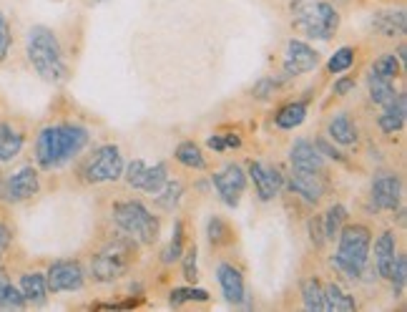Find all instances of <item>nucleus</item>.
Wrapping results in <instances>:
<instances>
[{
  "label": "nucleus",
  "mask_w": 407,
  "mask_h": 312,
  "mask_svg": "<svg viewBox=\"0 0 407 312\" xmlns=\"http://www.w3.org/2000/svg\"><path fill=\"white\" fill-rule=\"evenodd\" d=\"M89 144V131L78 123H58L40 128L35 139V159L40 169H58L73 156H78Z\"/></svg>",
  "instance_id": "f257e3e1"
},
{
  "label": "nucleus",
  "mask_w": 407,
  "mask_h": 312,
  "mask_svg": "<svg viewBox=\"0 0 407 312\" xmlns=\"http://www.w3.org/2000/svg\"><path fill=\"white\" fill-rule=\"evenodd\" d=\"M28 61L33 63L40 78L50 81V84H61L68 73L66 58H63V48L55 38V33L45 26H33L28 30L26 40Z\"/></svg>",
  "instance_id": "f03ea898"
},
{
  "label": "nucleus",
  "mask_w": 407,
  "mask_h": 312,
  "mask_svg": "<svg viewBox=\"0 0 407 312\" xmlns=\"http://www.w3.org/2000/svg\"><path fill=\"white\" fill-rule=\"evenodd\" d=\"M337 240H340V247H337V255L332 257V264L347 277L359 279L369 262L372 234L364 224H345L337 234Z\"/></svg>",
  "instance_id": "7ed1b4c3"
},
{
  "label": "nucleus",
  "mask_w": 407,
  "mask_h": 312,
  "mask_svg": "<svg viewBox=\"0 0 407 312\" xmlns=\"http://www.w3.org/2000/svg\"><path fill=\"white\" fill-rule=\"evenodd\" d=\"M294 26L307 38L330 40L340 28V13L327 0H294L292 3Z\"/></svg>",
  "instance_id": "20e7f679"
},
{
  "label": "nucleus",
  "mask_w": 407,
  "mask_h": 312,
  "mask_svg": "<svg viewBox=\"0 0 407 312\" xmlns=\"http://www.w3.org/2000/svg\"><path fill=\"white\" fill-rule=\"evenodd\" d=\"M133 260H136V240L128 237V234H121V237L111 240L106 247H101L99 255L91 262V272H94L96 282L108 284L121 279L131 269Z\"/></svg>",
  "instance_id": "39448f33"
},
{
  "label": "nucleus",
  "mask_w": 407,
  "mask_h": 312,
  "mask_svg": "<svg viewBox=\"0 0 407 312\" xmlns=\"http://www.w3.org/2000/svg\"><path fill=\"white\" fill-rule=\"evenodd\" d=\"M111 214H113V222L118 224V229L128 237H133L136 242H141V245H154L159 240V217L151 214L141 201H116Z\"/></svg>",
  "instance_id": "423d86ee"
},
{
  "label": "nucleus",
  "mask_w": 407,
  "mask_h": 312,
  "mask_svg": "<svg viewBox=\"0 0 407 312\" xmlns=\"http://www.w3.org/2000/svg\"><path fill=\"white\" fill-rule=\"evenodd\" d=\"M86 182L91 184H104V182H116V179L123 177V159L118 146L106 144L96 151V156L86 167Z\"/></svg>",
  "instance_id": "0eeeda50"
},
{
  "label": "nucleus",
  "mask_w": 407,
  "mask_h": 312,
  "mask_svg": "<svg viewBox=\"0 0 407 312\" xmlns=\"http://www.w3.org/2000/svg\"><path fill=\"white\" fill-rule=\"evenodd\" d=\"M211 184H214L219 199L234 209L239 204V199H242L244 189H247V174L242 172L239 164H226L219 174L211 177Z\"/></svg>",
  "instance_id": "6e6552de"
},
{
  "label": "nucleus",
  "mask_w": 407,
  "mask_h": 312,
  "mask_svg": "<svg viewBox=\"0 0 407 312\" xmlns=\"http://www.w3.org/2000/svg\"><path fill=\"white\" fill-rule=\"evenodd\" d=\"M45 282H48V292H73L83 287L86 274L76 260H58L45 272Z\"/></svg>",
  "instance_id": "1a4fd4ad"
},
{
  "label": "nucleus",
  "mask_w": 407,
  "mask_h": 312,
  "mask_svg": "<svg viewBox=\"0 0 407 312\" xmlns=\"http://www.w3.org/2000/svg\"><path fill=\"white\" fill-rule=\"evenodd\" d=\"M319 63V53L307 45L304 40H289L286 43V53H284V76L286 78H294V76H302V73H309L312 68H317Z\"/></svg>",
  "instance_id": "9d476101"
},
{
  "label": "nucleus",
  "mask_w": 407,
  "mask_h": 312,
  "mask_svg": "<svg viewBox=\"0 0 407 312\" xmlns=\"http://www.w3.org/2000/svg\"><path fill=\"white\" fill-rule=\"evenodd\" d=\"M402 184L400 177L392 172H380L372 179V204L374 209H385V212H395L400 206Z\"/></svg>",
  "instance_id": "9b49d317"
},
{
  "label": "nucleus",
  "mask_w": 407,
  "mask_h": 312,
  "mask_svg": "<svg viewBox=\"0 0 407 312\" xmlns=\"http://www.w3.org/2000/svg\"><path fill=\"white\" fill-rule=\"evenodd\" d=\"M40 189V179H38V172L33 167H23L18 169L16 174L6 179V186H3V194H6L8 201H26L30 196H35Z\"/></svg>",
  "instance_id": "f8f14e48"
},
{
  "label": "nucleus",
  "mask_w": 407,
  "mask_h": 312,
  "mask_svg": "<svg viewBox=\"0 0 407 312\" xmlns=\"http://www.w3.org/2000/svg\"><path fill=\"white\" fill-rule=\"evenodd\" d=\"M249 177H252L254 186H257V194L262 201H272L284 186V179H281L279 169L267 167L262 162H252L249 164Z\"/></svg>",
  "instance_id": "ddd939ff"
},
{
  "label": "nucleus",
  "mask_w": 407,
  "mask_h": 312,
  "mask_svg": "<svg viewBox=\"0 0 407 312\" xmlns=\"http://www.w3.org/2000/svg\"><path fill=\"white\" fill-rule=\"evenodd\" d=\"M289 189L302 196L304 201H309V204H317V201L325 196V179H322V172H302V169H294L292 177H289Z\"/></svg>",
  "instance_id": "4468645a"
},
{
  "label": "nucleus",
  "mask_w": 407,
  "mask_h": 312,
  "mask_svg": "<svg viewBox=\"0 0 407 312\" xmlns=\"http://www.w3.org/2000/svg\"><path fill=\"white\" fill-rule=\"evenodd\" d=\"M289 162H292V169H302V172H325V156L307 139L294 141L292 151H289Z\"/></svg>",
  "instance_id": "2eb2a0df"
},
{
  "label": "nucleus",
  "mask_w": 407,
  "mask_h": 312,
  "mask_svg": "<svg viewBox=\"0 0 407 312\" xmlns=\"http://www.w3.org/2000/svg\"><path fill=\"white\" fill-rule=\"evenodd\" d=\"M395 262H397L395 232H382L380 237H377V242H374V267H377V274L390 279Z\"/></svg>",
  "instance_id": "dca6fc26"
},
{
  "label": "nucleus",
  "mask_w": 407,
  "mask_h": 312,
  "mask_svg": "<svg viewBox=\"0 0 407 312\" xmlns=\"http://www.w3.org/2000/svg\"><path fill=\"white\" fill-rule=\"evenodd\" d=\"M216 279H219V287H221V292H224L226 300L234 302V305L244 302V297H247V287H244L242 272H239L234 264L221 262L219 267H216Z\"/></svg>",
  "instance_id": "f3484780"
},
{
  "label": "nucleus",
  "mask_w": 407,
  "mask_h": 312,
  "mask_svg": "<svg viewBox=\"0 0 407 312\" xmlns=\"http://www.w3.org/2000/svg\"><path fill=\"white\" fill-rule=\"evenodd\" d=\"M372 28L385 38H395V35H405L407 30V16L402 8L397 11H377L372 16Z\"/></svg>",
  "instance_id": "a211bd4d"
},
{
  "label": "nucleus",
  "mask_w": 407,
  "mask_h": 312,
  "mask_svg": "<svg viewBox=\"0 0 407 312\" xmlns=\"http://www.w3.org/2000/svg\"><path fill=\"white\" fill-rule=\"evenodd\" d=\"M327 131H330L332 141H337V144L342 146H352L357 144V126L352 123V118H350V113H335V116L330 118V126H327Z\"/></svg>",
  "instance_id": "6ab92c4d"
},
{
  "label": "nucleus",
  "mask_w": 407,
  "mask_h": 312,
  "mask_svg": "<svg viewBox=\"0 0 407 312\" xmlns=\"http://www.w3.org/2000/svg\"><path fill=\"white\" fill-rule=\"evenodd\" d=\"M405 113H407V99L405 94H397V99L392 101L390 106H385V113L380 116V128L385 134H397L405 126Z\"/></svg>",
  "instance_id": "aec40b11"
},
{
  "label": "nucleus",
  "mask_w": 407,
  "mask_h": 312,
  "mask_svg": "<svg viewBox=\"0 0 407 312\" xmlns=\"http://www.w3.org/2000/svg\"><path fill=\"white\" fill-rule=\"evenodd\" d=\"M322 292H325V310H330V312H352V310H357V302H355V297L347 295L340 284H335V282L322 284Z\"/></svg>",
  "instance_id": "412c9836"
},
{
  "label": "nucleus",
  "mask_w": 407,
  "mask_h": 312,
  "mask_svg": "<svg viewBox=\"0 0 407 312\" xmlns=\"http://www.w3.org/2000/svg\"><path fill=\"white\" fill-rule=\"evenodd\" d=\"M26 302H45L48 297V282H45V274L40 272H26L21 277V287Z\"/></svg>",
  "instance_id": "4be33fe9"
},
{
  "label": "nucleus",
  "mask_w": 407,
  "mask_h": 312,
  "mask_svg": "<svg viewBox=\"0 0 407 312\" xmlns=\"http://www.w3.org/2000/svg\"><path fill=\"white\" fill-rule=\"evenodd\" d=\"M23 134L11 123H0V162H13L23 149Z\"/></svg>",
  "instance_id": "5701e85b"
},
{
  "label": "nucleus",
  "mask_w": 407,
  "mask_h": 312,
  "mask_svg": "<svg viewBox=\"0 0 407 312\" xmlns=\"http://www.w3.org/2000/svg\"><path fill=\"white\" fill-rule=\"evenodd\" d=\"M304 118H307V101H292V104L279 108L274 123L279 128H284V131H289V128H297Z\"/></svg>",
  "instance_id": "b1692460"
},
{
  "label": "nucleus",
  "mask_w": 407,
  "mask_h": 312,
  "mask_svg": "<svg viewBox=\"0 0 407 312\" xmlns=\"http://www.w3.org/2000/svg\"><path fill=\"white\" fill-rule=\"evenodd\" d=\"M174 156H177V162L184 164L186 169H196V172L206 169V159H203L201 149H199L194 141H182V144L177 146V151H174Z\"/></svg>",
  "instance_id": "393cba45"
},
{
  "label": "nucleus",
  "mask_w": 407,
  "mask_h": 312,
  "mask_svg": "<svg viewBox=\"0 0 407 312\" xmlns=\"http://www.w3.org/2000/svg\"><path fill=\"white\" fill-rule=\"evenodd\" d=\"M397 94H400V91H395L392 81L369 76V99H372L377 106H390L392 101L397 99Z\"/></svg>",
  "instance_id": "a878e982"
},
{
  "label": "nucleus",
  "mask_w": 407,
  "mask_h": 312,
  "mask_svg": "<svg viewBox=\"0 0 407 312\" xmlns=\"http://www.w3.org/2000/svg\"><path fill=\"white\" fill-rule=\"evenodd\" d=\"M347 224V206L335 204L327 209V214L322 217V229H325V237L327 240H337L340 229Z\"/></svg>",
  "instance_id": "bb28decb"
},
{
  "label": "nucleus",
  "mask_w": 407,
  "mask_h": 312,
  "mask_svg": "<svg viewBox=\"0 0 407 312\" xmlns=\"http://www.w3.org/2000/svg\"><path fill=\"white\" fill-rule=\"evenodd\" d=\"M302 300L309 312L325 310V292H322V282L317 277H309L302 282Z\"/></svg>",
  "instance_id": "cd10ccee"
},
{
  "label": "nucleus",
  "mask_w": 407,
  "mask_h": 312,
  "mask_svg": "<svg viewBox=\"0 0 407 312\" xmlns=\"http://www.w3.org/2000/svg\"><path fill=\"white\" fill-rule=\"evenodd\" d=\"M166 179H169V169H166L164 162L154 164V167H146V177L141 182V189L149 191V194H159L161 186L166 184Z\"/></svg>",
  "instance_id": "c85d7f7f"
},
{
  "label": "nucleus",
  "mask_w": 407,
  "mask_h": 312,
  "mask_svg": "<svg viewBox=\"0 0 407 312\" xmlns=\"http://www.w3.org/2000/svg\"><path fill=\"white\" fill-rule=\"evenodd\" d=\"M182 194H184L182 182H177V179L169 182V179H166V184L161 186V191L156 194V204H159L161 209H174V206L182 201Z\"/></svg>",
  "instance_id": "c756f323"
},
{
  "label": "nucleus",
  "mask_w": 407,
  "mask_h": 312,
  "mask_svg": "<svg viewBox=\"0 0 407 312\" xmlns=\"http://www.w3.org/2000/svg\"><path fill=\"white\" fill-rule=\"evenodd\" d=\"M182 255H184V224H182V219H177V222H174L171 242L164 250V257H161V260H164V264H171V262H177Z\"/></svg>",
  "instance_id": "7c9ffc66"
},
{
  "label": "nucleus",
  "mask_w": 407,
  "mask_h": 312,
  "mask_svg": "<svg viewBox=\"0 0 407 312\" xmlns=\"http://www.w3.org/2000/svg\"><path fill=\"white\" fill-rule=\"evenodd\" d=\"M369 76L387 78V81L397 78V76H400V61H397V56H392V53H385V56H380L377 61L372 63V71H369Z\"/></svg>",
  "instance_id": "2f4dec72"
},
{
  "label": "nucleus",
  "mask_w": 407,
  "mask_h": 312,
  "mask_svg": "<svg viewBox=\"0 0 407 312\" xmlns=\"http://www.w3.org/2000/svg\"><path fill=\"white\" fill-rule=\"evenodd\" d=\"M206 302L209 300V292L201 290V287H177V290H171L169 295V302L171 307H179L184 302Z\"/></svg>",
  "instance_id": "473e14b6"
},
{
  "label": "nucleus",
  "mask_w": 407,
  "mask_h": 312,
  "mask_svg": "<svg viewBox=\"0 0 407 312\" xmlns=\"http://www.w3.org/2000/svg\"><path fill=\"white\" fill-rule=\"evenodd\" d=\"M26 305V297L18 287H13L8 279L0 277V307H23Z\"/></svg>",
  "instance_id": "72a5a7b5"
},
{
  "label": "nucleus",
  "mask_w": 407,
  "mask_h": 312,
  "mask_svg": "<svg viewBox=\"0 0 407 312\" xmlns=\"http://www.w3.org/2000/svg\"><path fill=\"white\" fill-rule=\"evenodd\" d=\"M352 63H355V50L350 48V45H345V48H340L335 56L330 58V63H327V71H330V73H345L347 68H352Z\"/></svg>",
  "instance_id": "f704fd0d"
},
{
  "label": "nucleus",
  "mask_w": 407,
  "mask_h": 312,
  "mask_svg": "<svg viewBox=\"0 0 407 312\" xmlns=\"http://www.w3.org/2000/svg\"><path fill=\"white\" fill-rule=\"evenodd\" d=\"M392 292H395V297L402 295V290H405V282H407V257L405 255H397V262H395V269H392Z\"/></svg>",
  "instance_id": "c9c22d12"
},
{
  "label": "nucleus",
  "mask_w": 407,
  "mask_h": 312,
  "mask_svg": "<svg viewBox=\"0 0 407 312\" xmlns=\"http://www.w3.org/2000/svg\"><path fill=\"white\" fill-rule=\"evenodd\" d=\"M182 272H184V277L189 279V282H196L199 279V264H196V260H199V252H196V247H191L189 252H184L182 257Z\"/></svg>",
  "instance_id": "e433bc0d"
},
{
  "label": "nucleus",
  "mask_w": 407,
  "mask_h": 312,
  "mask_svg": "<svg viewBox=\"0 0 407 312\" xmlns=\"http://www.w3.org/2000/svg\"><path fill=\"white\" fill-rule=\"evenodd\" d=\"M123 177H126L128 186L141 189V182H143V177H146V164H143L141 159H136V162H131L126 169H123Z\"/></svg>",
  "instance_id": "4c0bfd02"
},
{
  "label": "nucleus",
  "mask_w": 407,
  "mask_h": 312,
  "mask_svg": "<svg viewBox=\"0 0 407 312\" xmlns=\"http://www.w3.org/2000/svg\"><path fill=\"white\" fill-rule=\"evenodd\" d=\"M279 89V81H274V78H259L257 84H254V89H252V96L254 99H259V101H267V99H272L274 96V91Z\"/></svg>",
  "instance_id": "58836bf2"
},
{
  "label": "nucleus",
  "mask_w": 407,
  "mask_h": 312,
  "mask_svg": "<svg viewBox=\"0 0 407 312\" xmlns=\"http://www.w3.org/2000/svg\"><path fill=\"white\" fill-rule=\"evenodd\" d=\"M206 234H209L211 245H221V242H226V234H229V229H226V224H224V219H221V217H211L209 224H206Z\"/></svg>",
  "instance_id": "ea45409f"
},
{
  "label": "nucleus",
  "mask_w": 407,
  "mask_h": 312,
  "mask_svg": "<svg viewBox=\"0 0 407 312\" xmlns=\"http://www.w3.org/2000/svg\"><path fill=\"white\" fill-rule=\"evenodd\" d=\"M11 40H13L11 26H8L6 16L0 13V61H3V58L8 56V50H11Z\"/></svg>",
  "instance_id": "a19ab883"
},
{
  "label": "nucleus",
  "mask_w": 407,
  "mask_h": 312,
  "mask_svg": "<svg viewBox=\"0 0 407 312\" xmlns=\"http://www.w3.org/2000/svg\"><path fill=\"white\" fill-rule=\"evenodd\" d=\"M309 240H312L314 247H322L327 242L325 229H322V219H319V217L309 219Z\"/></svg>",
  "instance_id": "79ce46f5"
},
{
  "label": "nucleus",
  "mask_w": 407,
  "mask_h": 312,
  "mask_svg": "<svg viewBox=\"0 0 407 312\" xmlns=\"http://www.w3.org/2000/svg\"><path fill=\"white\" fill-rule=\"evenodd\" d=\"M314 146H317L319 154L327 156V159H335V162H345V156H342L340 151H337L335 146H332L327 139H317V141H314Z\"/></svg>",
  "instance_id": "37998d69"
},
{
  "label": "nucleus",
  "mask_w": 407,
  "mask_h": 312,
  "mask_svg": "<svg viewBox=\"0 0 407 312\" xmlns=\"http://www.w3.org/2000/svg\"><path fill=\"white\" fill-rule=\"evenodd\" d=\"M355 78H337L335 81V94L337 96H347V94H352L355 91Z\"/></svg>",
  "instance_id": "c03bdc74"
},
{
  "label": "nucleus",
  "mask_w": 407,
  "mask_h": 312,
  "mask_svg": "<svg viewBox=\"0 0 407 312\" xmlns=\"http://www.w3.org/2000/svg\"><path fill=\"white\" fill-rule=\"evenodd\" d=\"M138 300H126V302H108V305H99V310H128V307H136Z\"/></svg>",
  "instance_id": "a18cd8bd"
},
{
  "label": "nucleus",
  "mask_w": 407,
  "mask_h": 312,
  "mask_svg": "<svg viewBox=\"0 0 407 312\" xmlns=\"http://www.w3.org/2000/svg\"><path fill=\"white\" fill-rule=\"evenodd\" d=\"M8 245H11V229L0 222V257H3V252L8 250Z\"/></svg>",
  "instance_id": "49530a36"
},
{
  "label": "nucleus",
  "mask_w": 407,
  "mask_h": 312,
  "mask_svg": "<svg viewBox=\"0 0 407 312\" xmlns=\"http://www.w3.org/2000/svg\"><path fill=\"white\" fill-rule=\"evenodd\" d=\"M206 146L214 151H226V141H224V136H219V134L209 136V139H206Z\"/></svg>",
  "instance_id": "de8ad7c7"
},
{
  "label": "nucleus",
  "mask_w": 407,
  "mask_h": 312,
  "mask_svg": "<svg viewBox=\"0 0 407 312\" xmlns=\"http://www.w3.org/2000/svg\"><path fill=\"white\" fill-rule=\"evenodd\" d=\"M224 141H226V149H239V146H242V139H239L237 134L224 136Z\"/></svg>",
  "instance_id": "09e8293b"
},
{
  "label": "nucleus",
  "mask_w": 407,
  "mask_h": 312,
  "mask_svg": "<svg viewBox=\"0 0 407 312\" xmlns=\"http://www.w3.org/2000/svg\"><path fill=\"white\" fill-rule=\"evenodd\" d=\"M397 61H402V63L407 61V48H405V43H400V48H397Z\"/></svg>",
  "instance_id": "8fccbe9b"
}]
</instances>
